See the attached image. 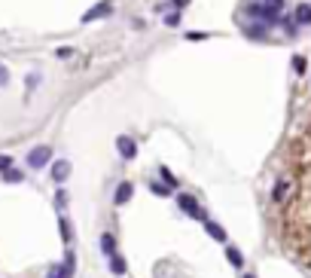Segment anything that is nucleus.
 Segmentation results:
<instances>
[{
    "label": "nucleus",
    "instance_id": "obj_1",
    "mask_svg": "<svg viewBox=\"0 0 311 278\" xmlns=\"http://www.w3.org/2000/svg\"><path fill=\"white\" fill-rule=\"evenodd\" d=\"M107 15H113V0H101V3H95V6L83 15V25L95 22V19H107Z\"/></svg>",
    "mask_w": 311,
    "mask_h": 278
},
{
    "label": "nucleus",
    "instance_id": "obj_2",
    "mask_svg": "<svg viewBox=\"0 0 311 278\" xmlns=\"http://www.w3.org/2000/svg\"><path fill=\"white\" fill-rule=\"evenodd\" d=\"M73 269H77V257L67 254V257H64V263H61V266H52L46 278H73Z\"/></svg>",
    "mask_w": 311,
    "mask_h": 278
},
{
    "label": "nucleus",
    "instance_id": "obj_3",
    "mask_svg": "<svg viewBox=\"0 0 311 278\" xmlns=\"http://www.w3.org/2000/svg\"><path fill=\"white\" fill-rule=\"evenodd\" d=\"M177 205H180V208H183V211H186L189 217H195V220H205V211L198 208V202H195L192 196H186V193H183V196H177Z\"/></svg>",
    "mask_w": 311,
    "mask_h": 278
},
{
    "label": "nucleus",
    "instance_id": "obj_4",
    "mask_svg": "<svg viewBox=\"0 0 311 278\" xmlns=\"http://www.w3.org/2000/svg\"><path fill=\"white\" fill-rule=\"evenodd\" d=\"M49 156H52V150H49L46 144H40V147H34V150H31L28 165H31V168H43V165L49 162Z\"/></svg>",
    "mask_w": 311,
    "mask_h": 278
},
{
    "label": "nucleus",
    "instance_id": "obj_5",
    "mask_svg": "<svg viewBox=\"0 0 311 278\" xmlns=\"http://www.w3.org/2000/svg\"><path fill=\"white\" fill-rule=\"evenodd\" d=\"M116 147H119V153H122V159H134V156H137V144H134L128 135H119V138H116Z\"/></svg>",
    "mask_w": 311,
    "mask_h": 278
},
{
    "label": "nucleus",
    "instance_id": "obj_6",
    "mask_svg": "<svg viewBox=\"0 0 311 278\" xmlns=\"http://www.w3.org/2000/svg\"><path fill=\"white\" fill-rule=\"evenodd\" d=\"M67 175H70V162H67V159H58V162L52 165V181H55V184H64Z\"/></svg>",
    "mask_w": 311,
    "mask_h": 278
},
{
    "label": "nucleus",
    "instance_id": "obj_7",
    "mask_svg": "<svg viewBox=\"0 0 311 278\" xmlns=\"http://www.w3.org/2000/svg\"><path fill=\"white\" fill-rule=\"evenodd\" d=\"M132 193H134V186H132V184H119V186H116L113 202H116V205H125L128 199H132Z\"/></svg>",
    "mask_w": 311,
    "mask_h": 278
},
{
    "label": "nucleus",
    "instance_id": "obj_8",
    "mask_svg": "<svg viewBox=\"0 0 311 278\" xmlns=\"http://www.w3.org/2000/svg\"><path fill=\"white\" fill-rule=\"evenodd\" d=\"M205 230H208V235H211V238H217V241H226V230L220 227V223H211V220H208V223H205Z\"/></svg>",
    "mask_w": 311,
    "mask_h": 278
},
{
    "label": "nucleus",
    "instance_id": "obj_9",
    "mask_svg": "<svg viewBox=\"0 0 311 278\" xmlns=\"http://www.w3.org/2000/svg\"><path fill=\"white\" fill-rule=\"evenodd\" d=\"M290 193V181H278L274 184V193H271V199L274 202H284V196Z\"/></svg>",
    "mask_w": 311,
    "mask_h": 278
},
{
    "label": "nucleus",
    "instance_id": "obj_10",
    "mask_svg": "<svg viewBox=\"0 0 311 278\" xmlns=\"http://www.w3.org/2000/svg\"><path fill=\"white\" fill-rule=\"evenodd\" d=\"M110 269H113V275H125V260L119 257V254H110Z\"/></svg>",
    "mask_w": 311,
    "mask_h": 278
},
{
    "label": "nucleus",
    "instance_id": "obj_11",
    "mask_svg": "<svg viewBox=\"0 0 311 278\" xmlns=\"http://www.w3.org/2000/svg\"><path fill=\"white\" fill-rule=\"evenodd\" d=\"M296 22H299V25H311V6H308V3L296 6Z\"/></svg>",
    "mask_w": 311,
    "mask_h": 278
},
{
    "label": "nucleus",
    "instance_id": "obj_12",
    "mask_svg": "<svg viewBox=\"0 0 311 278\" xmlns=\"http://www.w3.org/2000/svg\"><path fill=\"white\" fill-rule=\"evenodd\" d=\"M101 251L110 257V254H116V241H113V235H101Z\"/></svg>",
    "mask_w": 311,
    "mask_h": 278
},
{
    "label": "nucleus",
    "instance_id": "obj_13",
    "mask_svg": "<svg viewBox=\"0 0 311 278\" xmlns=\"http://www.w3.org/2000/svg\"><path fill=\"white\" fill-rule=\"evenodd\" d=\"M226 257H229V263H232V266H238V269H241V266H244V257H241V251H235V248H229V251H226Z\"/></svg>",
    "mask_w": 311,
    "mask_h": 278
},
{
    "label": "nucleus",
    "instance_id": "obj_14",
    "mask_svg": "<svg viewBox=\"0 0 311 278\" xmlns=\"http://www.w3.org/2000/svg\"><path fill=\"white\" fill-rule=\"evenodd\" d=\"M159 175H162V181H165V186H171V189L177 186V178L171 175V171H168V168H159Z\"/></svg>",
    "mask_w": 311,
    "mask_h": 278
},
{
    "label": "nucleus",
    "instance_id": "obj_15",
    "mask_svg": "<svg viewBox=\"0 0 311 278\" xmlns=\"http://www.w3.org/2000/svg\"><path fill=\"white\" fill-rule=\"evenodd\" d=\"M3 181H6V184H18V181H22V175H18V171H12V168H6V171H3Z\"/></svg>",
    "mask_w": 311,
    "mask_h": 278
},
{
    "label": "nucleus",
    "instance_id": "obj_16",
    "mask_svg": "<svg viewBox=\"0 0 311 278\" xmlns=\"http://www.w3.org/2000/svg\"><path fill=\"white\" fill-rule=\"evenodd\" d=\"M6 168H12V156L0 153V171H6Z\"/></svg>",
    "mask_w": 311,
    "mask_h": 278
},
{
    "label": "nucleus",
    "instance_id": "obj_17",
    "mask_svg": "<svg viewBox=\"0 0 311 278\" xmlns=\"http://www.w3.org/2000/svg\"><path fill=\"white\" fill-rule=\"evenodd\" d=\"M150 186H153L156 196H168V193H171V186H162V184H150Z\"/></svg>",
    "mask_w": 311,
    "mask_h": 278
},
{
    "label": "nucleus",
    "instance_id": "obj_18",
    "mask_svg": "<svg viewBox=\"0 0 311 278\" xmlns=\"http://www.w3.org/2000/svg\"><path fill=\"white\" fill-rule=\"evenodd\" d=\"M293 71H296V74H302V71H305V58H302V55L293 58Z\"/></svg>",
    "mask_w": 311,
    "mask_h": 278
},
{
    "label": "nucleus",
    "instance_id": "obj_19",
    "mask_svg": "<svg viewBox=\"0 0 311 278\" xmlns=\"http://www.w3.org/2000/svg\"><path fill=\"white\" fill-rule=\"evenodd\" d=\"M205 37H208L205 31H189V34H186V40H205Z\"/></svg>",
    "mask_w": 311,
    "mask_h": 278
},
{
    "label": "nucleus",
    "instance_id": "obj_20",
    "mask_svg": "<svg viewBox=\"0 0 311 278\" xmlns=\"http://www.w3.org/2000/svg\"><path fill=\"white\" fill-rule=\"evenodd\" d=\"M61 238L70 241V223H67V220H61Z\"/></svg>",
    "mask_w": 311,
    "mask_h": 278
},
{
    "label": "nucleus",
    "instance_id": "obj_21",
    "mask_svg": "<svg viewBox=\"0 0 311 278\" xmlns=\"http://www.w3.org/2000/svg\"><path fill=\"white\" fill-rule=\"evenodd\" d=\"M55 202H58V208H64V205H67V193H64V189H58V196H55Z\"/></svg>",
    "mask_w": 311,
    "mask_h": 278
},
{
    "label": "nucleus",
    "instance_id": "obj_22",
    "mask_svg": "<svg viewBox=\"0 0 311 278\" xmlns=\"http://www.w3.org/2000/svg\"><path fill=\"white\" fill-rule=\"evenodd\" d=\"M6 83H9V71H6L3 64H0V86H6Z\"/></svg>",
    "mask_w": 311,
    "mask_h": 278
},
{
    "label": "nucleus",
    "instance_id": "obj_23",
    "mask_svg": "<svg viewBox=\"0 0 311 278\" xmlns=\"http://www.w3.org/2000/svg\"><path fill=\"white\" fill-rule=\"evenodd\" d=\"M165 22H168V25H180V12H171V15H165Z\"/></svg>",
    "mask_w": 311,
    "mask_h": 278
},
{
    "label": "nucleus",
    "instance_id": "obj_24",
    "mask_svg": "<svg viewBox=\"0 0 311 278\" xmlns=\"http://www.w3.org/2000/svg\"><path fill=\"white\" fill-rule=\"evenodd\" d=\"M70 55H73L70 46H61V49H58V58H70Z\"/></svg>",
    "mask_w": 311,
    "mask_h": 278
}]
</instances>
